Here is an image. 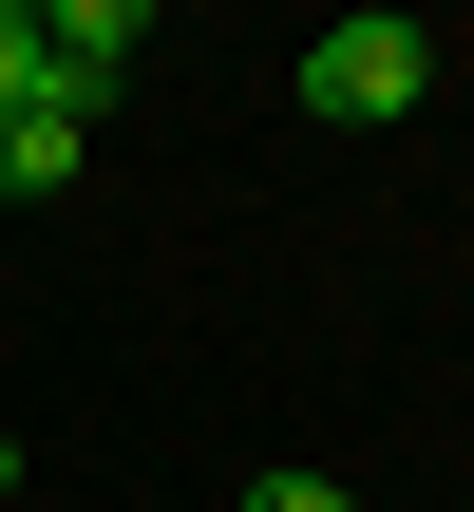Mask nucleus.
I'll list each match as a JSON object with an SVG mask.
<instances>
[{"label":"nucleus","mask_w":474,"mask_h":512,"mask_svg":"<svg viewBox=\"0 0 474 512\" xmlns=\"http://www.w3.org/2000/svg\"><path fill=\"white\" fill-rule=\"evenodd\" d=\"M418 95H437V19L361 0V19L304 38V114H323V133H380V114H418Z\"/></svg>","instance_id":"f257e3e1"},{"label":"nucleus","mask_w":474,"mask_h":512,"mask_svg":"<svg viewBox=\"0 0 474 512\" xmlns=\"http://www.w3.org/2000/svg\"><path fill=\"white\" fill-rule=\"evenodd\" d=\"M133 57H152V19H133V0H57V19H38V95H76V114H95Z\"/></svg>","instance_id":"f03ea898"},{"label":"nucleus","mask_w":474,"mask_h":512,"mask_svg":"<svg viewBox=\"0 0 474 512\" xmlns=\"http://www.w3.org/2000/svg\"><path fill=\"white\" fill-rule=\"evenodd\" d=\"M76 152H95V114H76V95H19V114H0V209L76 190Z\"/></svg>","instance_id":"7ed1b4c3"},{"label":"nucleus","mask_w":474,"mask_h":512,"mask_svg":"<svg viewBox=\"0 0 474 512\" xmlns=\"http://www.w3.org/2000/svg\"><path fill=\"white\" fill-rule=\"evenodd\" d=\"M228 512H361V494H342V475H247Z\"/></svg>","instance_id":"20e7f679"},{"label":"nucleus","mask_w":474,"mask_h":512,"mask_svg":"<svg viewBox=\"0 0 474 512\" xmlns=\"http://www.w3.org/2000/svg\"><path fill=\"white\" fill-rule=\"evenodd\" d=\"M19 95H38V19L0 0V114H19Z\"/></svg>","instance_id":"39448f33"},{"label":"nucleus","mask_w":474,"mask_h":512,"mask_svg":"<svg viewBox=\"0 0 474 512\" xmlns=\"http://www.w3.org/2000/svg\"><path fill=\"white\" fill-rule=\"evenodd\" d=\"M0 494H19V437H0Z\"/></svg>","instance_id":"423d86ee"}]
</instances>
